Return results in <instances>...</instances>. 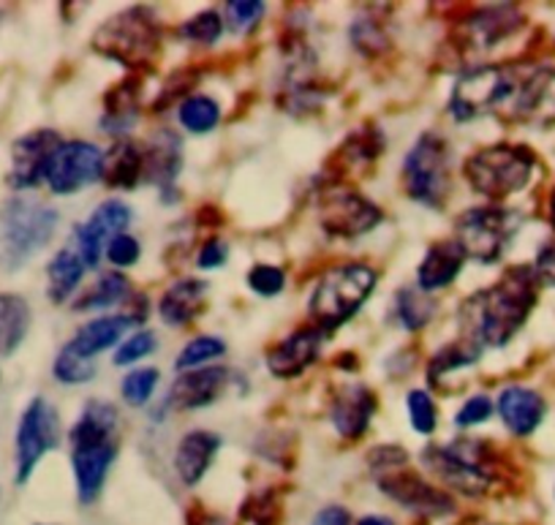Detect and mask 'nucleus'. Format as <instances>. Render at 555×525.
<instances>
[{"label":"nucleus","instance_id":"19","mask_svg":"<svg viewBox=\"0 0 555 525\" xmlns=\"http://www.w3.org/2000/svg\"><path fill=\"white\" fill-rule=\"evenodd\" d=\"M232 376H237V373H232L229 368H196V371H185L172 384V389H169L167 406L180 411L205 409V406L216 404L221 398L223 389L232 382Z\"/></svg>","mask_w":555,"mask_h":525},{"label":"nucleus","instance_id":"30","mask_svg":"<svg viewBox=\"0 0 555 525\" xmlns=\"http://www.w3.org/2000/svg\"><path fill=\"white\" fill-rule=\"evenodd\" d=\"M30 332V305L20 294H0V357H12Z\"/></svg>","mask_w":555,"mask_h":525},{"label":"nucleus","instance_id":"12","mask_svg":"<svg viewBox=\"0 0 555 525\" xmlns=\"http://www.w3.org/2000/svg\"><path fill=\"white\" fill-rule=\"evenodd\" d=\"M522 12L515 3H495L468 12L452 30V41L461 52H488L515 30H520Z\"/></svg>","mask_w":555,"mask_h":525},{"label":"nucleus","instance_id":"15","mask_svg":"<svg viewBox=\"0 0 555 525\" xmlns=\"http://www.w3.org/2000/svg\"><path fill=\"white\" fill-rule=\"evenodd\" d=\"M63 144L61 133L52 128H39V131L23 133L12 144V169L7 175V183L14 191H30L47 178L52 155Z\"/></svg>","mask_w":555,"mask_h":525},{"label":"nucleus","instance_id":"21","mask_svg":"<svg viewBox=\"0 0 555 525\" xmlns=\"http://www.w3.org/2000/svg\"><path fill=\"white\" fill-rule=\"evenodd\" d=\"M142 155H145V175H142V180L156 185L164 194V200H167L169 189H175L180 166H183V142H180L178 133L164 128V131L153 133Z\"/></svg>","mask_w":555,"mask_h":525},{"label":"nucleus","instance_id":"31","mask_svg":"<svg viewBox=\"0 0 555 525\" xmlns=\"http://www.w3.org/2000/svg\"><path fill=\"white\" fill-rule=\"evenodd\" d=\"M85 261L74 248H63L52 256L50 267H47V294L55 305L66 303L77 286L82 283Z\"/></svg>","mask_w":555,"mask_h":525},{"label":"nucleus","instance_id":"10","mask_svg":"<svg viewBox=\"0 0 555 525\" xmlns=\"http://www.w3.org/2000/svg\"><path fill=\"white\" fill-rule=\"evenodd\" d=\"M520 229V216L506 207H472L461 213L455 223V243L461 245L466 259H477L479 265H493L509 248V240Z\"/></svg>","mask_w":555,"mask_h":525},{"label":"nucleus","instance_id":"43","mask_svg":"<svg viewBox=\"0 0 555 525\" xmlns=\"http://www.w3.org/2000/svg\"><path fill=\"white\" fill-rule=\"evenodd\" d=\"M264 14V3H256V0H234V3H227V17L229 28L232 30H248L254 28L256 23Z\"/></svg>","mask_w":555,"mask_h":525},{"label":"nucleus","instance_id":"17","mask_svg":"<svg viewBox=\"0 0 555 525\" xmlns=\"http://www.w3.org/2000/svg\"><path fill=\"white\" fill-rule=\"evenodd\" d=\"M128 221H131V207L126 202L109 200L93 210V216L74 229V251L85 267H99L104 248L117 238L126 234Z\"/></svg>","mask_w":555,"mask_h":525},{"label":"nucleus","instance_id":"37","mask_svg":"<svg viewBox=\"0 0 555 525\" xmlns=\"http://www.w3.org/2000/svg\"><path fill=\"white\" fill-rule=\"evenodd\" d=\"M227 351L221 337H212V335H202L194 337L191 343H185L183 351L178 357V371H196V368L207 366L212 362L216 357H221Z\"/></svg>","mask_w":555,"mask_h":525},{"label":"nucleus","instance_id":"46","mask_svg":"<svg viewBox=\"0 0 555 525\" xmlns=\"http://www.w3.org/2000/svg\"><path fill=\"white\" fill-rule=\"evenodd\" d=\"M367 463L378 474H389V471H398L409 463V452L403 447H376L367 454Z\"/></svg>","mask_w":555,"mask_h":525},{"label":"nucleus","instance_id":"29","mask_svg":"<svg viewBox=\"0 0 555 525\" xmlns=\"http://www.w3.org/2000/svg\"><path fill=\"white\" fill-rule=\"evenodd\" d=\"M384 153V137L376 126H362L357 131H351L346 137V142L340 144L338 153H335L333 166L338 164V178L346 171L365 169V166L376 164L378 155Z\"/></svg>","mask_w":555,"mask_h":525},{"label":"nucleus","instance_id":"42","mask_svg":"<svg viewBox=\"0 0 555 525\" xmlns=\"http://www.w3.org/2000/svg\"><path fill=\"white\" fill-rule=\"evenodd\" d=\"M248 286L261 297H275V294L284 292L286 272L275 265H256L248 272Z\"/></svg>","mask_w":555,"mask_h":525},{"label":"nucleus","instance_id":"1","mask_svg":"<svg viewBox=\"0 0 555 525\" xmlns=\"http://www.w3.org/2000/svg\"><path fill=\"white\" fill-rule=\"evenodd\" d=\"M539 281L531 267H512L499 283L468 297L461 308L463 337L479 346H506L531 316Z\"/></svg>","mask_w":555,"mask_h":525},{"label":"nucleus","instance_id":"20","mask_svg":"<svg viewBox=\"0 0 555 525\" xmlns=\"http://www.w3.org/2000/svg\"><path fill=\"white\" fill-rule=\"evenodd\" d=\"M373 411H376V395H373V389L365 387V384H346L333 398L330 420H333L340 438L357 441V438L365 436Z\"/></svg>","mask_w":555,"mask_h":525},{"label":"nucleus","instance_id":"27","mask_svg":"<svg viewBox=\"0 0 555 525\" xmlns=\"http://www.w3.org/2000/svg\"><path fill=\"white\" fill-rule=\"evenodd\" d=\"M142 175H145V155H142V148L131 142V139H120L104 155V175L101 178L112 189H137Z\"/></svg>","mask_w":555,"mask_h":525},{"label":"nucleus","instance_id":"44","mask_svg":"<svg viewBox=\"0 0 555 525\" xmlns=\"http://www.w3.org/2000/svg\"><path fill=\"white\" fill-rule=\"evenodd\" d=\"M493 400L488 398V395H474V398H468L466 404L461 406V411H457L455 422L457 427H472V425H482L485 420H490V414H493Z\"/></svg>","mask_w":555,"mask_h":525},{"label":"nucleus","instance_id":"49","mask_svg":"<svg viewBox=\"0 0 555 525\" xmlns=\"http://www.w3.org/2000/svg\"><path fill=\"white\" fill-rule=\"evenodd\" d=\"M229 259V248L223 240H207L205 245H202L199 256H196V265L202 267V270H218V267L227 265Z\"/></svg>","mask_w":555,"mask_h":525},{"label":"nucleus","instance_id":"5","mask_svg":"<svg viewBox=\"0 0 555 525\" xmlns=\"http://www.w3.org/2000/svg\"><path fill=\"white\" fill-rule=\"evenodd\" d=\"M423 460L447 487L468 498L485 496L499 474L495 449L485 438H455L444 447H428Z\"/></svg>","mask_w":555,"mask_h":525},{"label":"nucleus","instance_id":"2","mask_svg":"<svg viewBox=\"0 0 555 525\" xmlns=\"http://www.w3.org/2000/svg\"><path fill=\"white\" fill-rule=\"evenodd\" d=\"M117 409L106 400H90L72 427V469L77 498L93 503L104 490L106 474L117 454Z\"/></svg>","mask_w":555,"mask_h":525},{"label":"nucleus","instance_id":"40","mask_svg":"<svg viewBox=\"0 0 555 525\" xmlns=\"http://www.w3.org/2000/svg\"><path fill=\"white\" fill-rule=\"evenodd\" d=\"M180 34H183L189 41H194V44L210 47L221 39L223 23L216 12H199L194 20H189V23L183 25Z\"/></svg>","mask_w":555,"mask_h":525},{"label":"nucleus","instance_id":"48","mask_svg":"<svg viewBox=\"0 0 555 525\" xmlns=\"http://www.w3.org/2000/svg\"><path fill=\"white\" fill-rule=\"evenodd\" d=\"M531 270L539 283H544V286H555V240H550V243H544L542 248H539L537 261H533Z\"/></svg>","mask_w":555,"mask_h":525},{"label":"nucleus","instance_id":"32","mask_svg":"<svg viewBox=\"0 0 555 525\" xmlns=\"http://www.w3.org/2000/svg\"><path fill=\"white\" fill-rule=\"evenodd\" d=\"M479 355H482V346L461 335V341H455V343H450V346L439 348V351L430 357L428 382L436 387V384L444 382L447 373L461 371V368H466V366H474V362L479 360Z\"/></svg>","mask_w":555,"mask_h":525},{"label":"nucleus","instance_id":"53","mask_svg":"<svg viewBox=\"0 0 555 525\" xmlns=\"http://www.w3.org/2000/svg\"><path fill=\"white\" fill-rule=\"evenodd\" d=\"M550 221H553L555 227V194H553V202H550Z\"/></svg>","mask_w":555,"mask_h":525},{"label":"nucleus","instance_id":"4","mask_svg":"<svg viewBox=\"0 0 555 525\" xmlns=\"http://www.w3.org/2000/svg\"><path fill=\"white\" fill-rule=\"evenodd\" d=\"M57 216L55 207L36 200H9L0 205V265L9 272L28 265L55 234Z\"/></svg>","mask_w":555,"mask_h":525},{"label":"nucleus","instance_id":"14","mask_svg":"<svg viewBox=\"0 0 555 525\" xmlns=\"http://www.w3.org/2000/svg\"><path fill=\"white\" fill-rule=\"evenodd\" d=\"M382 207L349 189H330L319 202V221L333 238H360L382 223Z\"/></svg>","mask_w":555,"mask_h":525},{"label":"nucleus","instance_id":"35","mask_svg":"<svg viewBox=\"0 0 555 525\" xmlns=\"http://www.w3.org/2000/svg\"><path fill=\"white\" fill-rule=\"evenodd\" d=\"M395 313H398L400 324L409 332H420L436 313V303L430 299L428 292L423 289H400L395 297Z\"/></svg>","mask_w":555,"mask_h":525},{"label":"nucleus","instance_id":"33","mask_svg":"<svg viewBox=\"0 0 555 525\" xmlns=\"http://www.w3.org/2000/svg\"><path fill=\"white\" fill-rule=\"evenodd\" d=\"M178 117L185 131L194 133V137H205L221 120V106L210 95H185L178 110Z\"/></svg>","mask_w":555,"mask_h":525},{"label":"nucleus","instance_id":"11","mask_svg":"<svg viewBox=\"0 0 555 525\" xmlns=\"http://www.w3.org/2000/svg\"><path fill=\"white\" fill-rule=\"evenodd\" d=\"M61 447V417L47 398H34L17 427V485H28L47 452Z\"/></svg>","mask_w":555,"mask_h":525},{"label":"nucleus","instance_id":"38","mask_svg":"<svg viewBox=\"0 0 555 525\" xmlns=\"http://www.w3.org/2000/svg\"><path fill=\"white\" fill-rule=\"evenodd\" d=\"M156 387H158L156 368H137V371H131L126 379H122L120 393H122V400H126L128 406H137L139 409V406L151 404Z\"/></svg>","mask_w":555,"mask_h":525},{"label":"nucleus","instance_id":"24","mask_svg":"<svg viewBox=\"0 0 555 525\" xmlns=\"http://www.w3.org/2000/svg\"><path fill=\"white\" fill-rule=\"evenodd\" d=\"M499 414L504 420V425L509 427V433L528 436V433H533L542 425L544 400L533 389L517 387L515 384V387H506L499 395Z\"/></svg>","mask_w":555,"mask_h":525},{"label":"nucleus","instance_id":"41","mask_svg":"<svg viewBox=\"0 0 555 525\" xmlns=\"http://www.w3.org/2000/svg\"><path fill=\"white\" fill-rule=\"evenodd\" d=\"M156 335H153L151 330H142V332H133L131 337H126L122 341V346L117 348L115 355V366H133V362L145 360L147 355H153L156 351Z\"/></svg>","mask_w":555,"mask_h":525},{"label":"nucleus","instance_id":"36","mask_svg":"<svg viewBox=\"0 0 555 525\" xmlns=\"http://www.w3.org/2000/svg\"><path fill=\"white\" fill-rule=\"evenodd\" d=\"M351 41H354L357 52H362L367 57L382 55L389 47L387 28H384V23L376 14H362V17L354 20V25H351Z\"/></svg>","mask_w":555,"mask_h":525},{"label":"nucleus","instance_id":"7","mask_svg":"<svg viewBox=\"0 0 555 525\" xmlns=\"http://www.w3.org/2000/svg\"><path fill=\"white\" fill-rule=\"evenodd\" d=\"M537 158L522 144H490L466 161L463 171L477 194L501 202L531 183Z\"/></svg>","mask_w":555,"mask_h":525},{"label":"nucleus","instance_id":"47","mask_svg":"<svg viewBox=\"0 0 555 525\" xmlns=\"http://www.w3.org/2000/svg\"><path fill=\"white\" fill-rule=\"evenodd\" d=\"M243 512L250 514V520H254L256 525H275V514H278L275 498H272V492L250 498V501L245 503Z\"/></svg>","mask_w":555,"mask_h":525},{"label":"nucleus","instance_id":"26","mask_svg":"<svg viewBox=\"0 0 555 525\" xmlns=\"http://www.w3.org/2000/svg\"><path fill=\"white\" fill-rule=\"evenodd\" d=\"M139 93H142V82H139L137 74H131V77H126L122 82H117L104 99L101 128H106L109 133H117V137L131 131L133 123H137L139 117Z\"/></svg>","mask_w":555,"mask_h":525},{"label":"nucleus","instance_id":"51","mask_svg":"<svg viewBox=\"0 0 555 525\" xmlns=\"http://www.w3.org/2000/svg\"><path fill=\"white\" fill-rule=\"evenodd\" d=\"M189 525H223L218 517H210L207 512L202 509H194V514H189Z\"/></svg>","mask_w":555,"mask_h":525},{"label":"nucleus","instance_id":"25","mask_svg":"<svg viewBox=\"0 0 555 525\" xmlns=\"http://www.w3.org/2000/svg\"><path fill=\"white\" fill-rule=\"evenodd\" d=\"M463 261H466V254H463V248L455 243V240L430 245L423 265H420V270H416V283H420V289L428 294L439 292V289H447L457 276H461Z\"/></svg>","mask_w":555,"mask_h":525},{"label":"nucleus","instance_id":"9","mask_svg":"<svg viewBox=\"0 0 555 525\" xmlns=\"http://www.w3.org/2000/svg\"><path fill=\"white\" fill-rule=\"evenodd\" d=\"M405 194L425 207L441 210L452 191V153L439 133H423L403 161Z\"/></svg>","mask_w":555,"mask_h":525},{"label":"nucleus","instance_id":"18","mask_svg":"<svg viewBox=\"0 0 555 525\" xmlns=\"http://www.w3.org/2000/svg\"><path fill=\"white\" fill-rule=\"evenodd\" d=\"M324 332L319 326H302L289 337L270 348L267 355V368L275 379H297L317 362L319 348H322Z\"/></svg>","mask_w":555,"mask_h":525},{"label":"nucleus","instance_id":"6","mask_svg":"<svg viewBox=\"0 0 555 525\" xmlns=\"http://www.w3.org/2000/svg\"><path fill=\"white\" fill-rule=\"evenodd\" d=\"M373 289H376V272H373V267L360 265V261L330 267L319 278L317 289L311 294L313 326H319L324 335L335 332L367 303Z\"/></svg>","mask_w":555,"mask_h":525},{"label":"nucleus","instance_id":"45","mask_svg":"<svg viewBox=\"0 0 555 525\" xmlns=\"http://www.w3.org/2000/svg\"><path fill=\"white\" fill-rule=\"evenodd\" d=\"M139 243L131 238V234H117L109 245H106V259L115 267H131L139 261Z\"/></svg>","mask_w":555,"mask_h":525},{"label":"nucleus","instance_id":"3","mask_svg":"<svg viewBox=\"0 0 555 525\" xmlns=\"http://www.w3.org/2000/svg\"><path fill=\"white\" fill-rule=\"evenodd\" d=\"M93 50L117 61L128 72L151 74L162 55V25L151 9H126L95 30Z\"/></svg>","mask_w":555,"mask_h":525},{"label":"nucleus","instance_id":"13","mask_svg":"<svg viewBox=\"0 0 555 525\" xmlns=\"http://www.w3.org/2000/svg\"><path fill=\"white\" fill-rule=\"evenodd\" d=\"M104 175V153L90 142H63L47 169V185L52 194L66 196L88 189Z\"/></svg>","mask_w":555,"mask_h":525},{"label":"nucleus","instance_id":"34","mask_svg":"<svg viewBox=\"0 0 555 525\" xmlns=\"http://www.w3.org/2000/svg\"><path fill=\"white\" fill-rule=\"evenodd\" d=\"M128 297V281L120 272H106L101 276L82 297L74 303V310L77 313H85V310H106L112 305H117L120 299Z\"/></svg>","mask_w":555,"mask_h":525},{"label":"nucleus","instance_id":"23","mask_svg":"<svg viewBox=\"0 0 555 525\" xmlns=\"http://www.w3.org/2000/svg\"><path fill=\"white\" fill-rule=\"evenodd\" d=\"M218 447H221V438L216 433L207 431H191L180 438L178 452H175V471H178L180 482L189 487L199 485L202 476L207 474V469L212 465Z\"/></svg>","mask_w":555,"mask_h":525},{"label":"nucleus","instance_id":"39","mask_svg":"<svg viewBox=\"0 0 555 525\" xmlns=\"http://www.w3.org/2000/svg\"><path fill=\"white\" fill-rule=\"evenodd\" d=\"M405 411H409L411 427L423 436H430L439 425V411H436L434 398L423 389H411L409 398H405Z\"/></svg>","mask_w":555,"mask_h":525},{"label":"nucleus","instance_id":"16","mask_svg":"<svg viewBox=\"0 0 555 525\" xmlns=\"http://www.w3.org/2000/svg\"><path fill=\"white\" fill-rule=\"evenodd\" d=\"M378 490L387 492L403 509L423 514V517H447V514L455 512V501H452L450 492L439 490V487L430 485L428 479H423L414 471L398 469L382 474L378 476Z\"/></svg>","mask_w":555,"mask_h":525},{"label":"nucleus","instance_id":"22","mask_svg":"<svg viewBox=\"0 0 555 525\" xmlns=\"http://www.w3.org/2000/svg\"><path fill=\"white\" fill-rule=\"evenodd\" d=\"M131 326L133 321L128 319L126 313L101 316V319L88 321L82 330H77V335H74L63 348H68V351H72L74 357H79V360L95 362V357H99L101 351H106V348L115 346Z\"/></svg>","mask_w":555,"mask_h":525},{"label":"nucleus","instance_id":"8","mask_svg":"<svg viewBox=\"0 0 555 525\" xmlns=\"http://www.w3.org/2000/svg\"><path fill=\"white\" fill-rule=\"evenodd\" d=\"M520 72L501 66H479L461 74L450 95V112L457 123L482 115H509L520 88Z\"/></svg>","mask_w":555,"mask_h":525},{"label":"nucleus","instance_id":"50","mask_svg":"<svg viewBox=\"0 0 555 525\" xmlns=\"http://www.w3.org/2000/svg\"><path fill=\"white\" fill-rule=\"evenodd\" d=\"M311 525H351V517L344 507H324Z\"/></svg>","mask_w":555,"mask_h":525},{"label":"nucleus","instance_id":"28","mask_svg":"<svg viewBox=\"0 0 555 525\" xmlns=\"http://www.w3.org/2000/svg\"><path fill=\"white\" fill-rule=\"evenodd\" d=\"M205 297H207L205 281H199V278H183V281L172 283V286L164 292L162 305H158L162 319L172 326L189 324V321L199 313Z\"/></svg>","mask_w":555,"mask_h":525},{"label":"nucleus","instance_id":"52","mask_svg":"<svg viewBox=\"0 0 555 525\" xmlns=\"http://www.w3.org/2000/svg\"><path fill=\"white\" fill-rule=\"evenodd\" d=\"M357 525H395L389 517H382V514H367V517H362Z\"/></svg>","mask_w":555,"mask_h":525}]
</instances>
